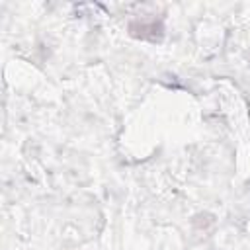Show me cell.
Instances as JSON below:
<instances>
[{
    "mask_svg": "<svg viewBox=\"0 0 250 250\" xmlns=\"http://www.w3.org/2000/svg\"><path fill=\"white\" fill-rule=\"evenodd\" d=\"M131 33L133 35H137V37H143V39H150V41H156V39H160V35H162V25L160 23H156V21H152V23H131Z\"/></svg>",
    "mask_w": 250,
    "mask_h": 250,
    "instance_id": "6da1fadb",
    "label": "cell"
}]
</instances>
